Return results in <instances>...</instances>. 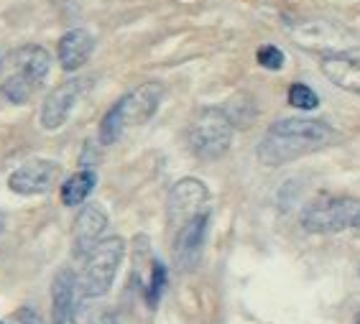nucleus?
<instances>
[{
    "instance_id": "1",
    "label": "nucleus",
    "mask_w": 360,
    "mask_h": 324,
    "mask_svg": "<svg viewBox=\"0 0 360 324\" xmlns=\"http://www.w3.org/2000/svg\"><path fill=\"white\" fill-rule=\"evenodd\" d=\"M340 141L333 125L317 117H278L269 125L258 143L256 156L264 166H284L291 161L330 148Z\"/></svg>"
},
{
    "instance_id": "2",
    "label": "nucleus",
    "mask_w": 360,
    "mask_h": 324,
    "mask_svg": "<svg viewBox=\"0 0 360 324\" xmlns=\"http://www.w3.org/2000/svg\"><path fill=\"white\" fill-rule=\"evenodd\" d=\"M284 28L289 39L304 51H314L319 56L350 54L360 46V36L345 23L325 18V15H297L286 18Z\"/></svg>"
},
{
    "instance_id": "3",
    "label": "nucleus",
    "mask_w": 360,
    "mask_h": 324,
    "mask_svg": "<svg viewBox=\"0 0 360 324\" xmlns=\"http://www.w3.org/2000/svg\"><path fill=\"white\" fill-rule=\"evenodd\" d=\"M161 100H164V84L161 82H143L139 87H133L131 92H125L100 120V131H97L100 143L112 145L123 136L125 128L148 123L159 110Z\"/></svg>"
},
{
    "instance_id": "4",
    "label": "nucleus",
    "mask_w": 360,
    "mask_h": 324,
    "mask_svg": "<svg viewBox=\"0 0 360 324\" xmlns=\"http://www.w3.org/2000/svg\"><path fill=\"white\" fill-rule=\"evenodd\" d=\"M236 136V123L225 108L207 105L194 112L187 128L189 151L200 161H217L230 151Z\"/></svg>"
},
{
    "instance_id": "5",
    "label": "nucleus",
    "mask_w": 360,
    "mask_h": 324,
    "mask_svg": "<svg viewBox=\"0 0 360 324\" xmlns=\"http://www.w3.org/2000/svg\"><path fill=\"white\" fill-rule=\"evenodd\" d=\"M125 258V240L112 235L103 238L90 253L84 255V268L79 276L82 299H103L110 291L112 281L118 276L120 263Z\"/></svg>"
},
{
    "instance_id": "6",
    "label": "nucleus",
    "mask_w": 360,
    "mask_h": 324,
    "mask_svg": "<svg viewBox=\"0 0 360 324\" xmlns=\"http://www.w3.org/2000/svg\"><path fill=\"white\" fill-rule=\"evenodd\" d=\"M360 212V202L342 194H322L302 209V228L312 235H335L353 228Z\"/></svg>"
},
{
    "instance_id": "7",
    "label": "nucleus",
    "mask_w": 360,
    "mask_h": 324,
    "mask_svg": "<svg viewBox=\"0 0 360 324\" xmlns=\"http://www.w3.org/2000/svg\"><path fill=\"white\" fill-rule=\"evenodd\" d=\"M207 202H210V189L205 181L194 179V176L179 179L172 186V192H169V202H167L169 225L174 230H179L184 222H189L192 217L205 212Z\"/></svg>"
},
{
    "instance_id": "8",
    "label": "nucleus",
    "mask_w": 360,
    "mask_h": 324,
    "mask_svg": "<svg viewBox=\"0 0 360 324\" xmlns=\"http://www.w3.org/2000/svg\"><path fill=\"white\" fill-rule=\"evenodd\" d=\"M210 220H212V212L205 209V212H200L197 217H192V220L184 222L176 230V238H174V261H176L179 271L197 268V263L202 258V248H205V240H207Z\"/></svg>"
},
{
    "instance_id": "9",
    "label": "nucleus",
    "mask_w": 360,
    "mask_h": 324,
    "mask_svg": "<svg viewBox=\"0 0 360 324\" xmlns=\"http://www.w3.org/2000/svg\"><path fill=\"white\" fill-rule=\"evenodd\" d=\"M59 179V164L49 159H31L21 164L8 176V189L21 197H39L46 194Z\"/></svg>"
},
{
    "instance_id": "10",
    "label": "nucleus",
    "mask_w": 360,
    "mask_h": 324,
    "mask_svg": "<svg viewBox=\"0 0 360 324\" xmlns=\"http://www.w3.org/2000/svg\"><path fill=\"white\" fill-rule=\"evenodd\" d=\"M87 82H90V79L75 77V79H67V82H62L59 87H54V90L49 92L41 105V115H39L44 131H59V128L67 123V117L72 115L77 100H79V95L84 92V84Z\"/></svg>"
},
{
    "instance_id": "11",
    "label": "nucleus",
    "mask_w": 360,
    "mask_h": 324,
    "mask_svg": "<svg viewBox=\"0 0 360 324\" xmlns=\"http://www.w3.org/2000/svg\"><path fill=\"white\" fill-rule=\"evenodd\" d=\"M105 230H108V212L100 205H84L75 220V255L84 258L103 240Z\"/></svg>"
},
{
    "instance_id": "12",
    "label": "nucleus",
    "mask_w": 360,
    "mask_h": 324,
    "mask_svg": "<svg viewBox=\"0 0 360 324\" xmlns=\"http://www.w3.org/2000/svg\"><path fill=\"white\" fill-rule=\"evenodd\" d=\"M95 51V36L87 28H70L56 44V59L64 72L82 70Z\"/></svg>"
},
{
    "instance_id": "13",
    "label": "nucleus",
    "mask_w": 360,
    "mask_h": 324,
    "mask_svg": "<svg viewBox=\"0 0 360 324\" xmlns=\"http://www.w3.org/2000/svg\"><path fill=\"white\" fill-rule=\"evenodd\" d=\"M79 289L75 271L62 268L51 281V324H70L75 317V297Z\"/></svg>"
},
{
    "instance_id": "14",
    "label": "nucleus",
    "mask_w": 360,
    "mask_h": 324,
    "mask_svg": "<svg viewBox=\"0 0 360 324\" xmlns=\"http://www.w3.org/2000/svg\"><path fill=\"white\" fill-rule=\"evenodd\" d=\"M319 70L335 87L360 97V59L353 54L319 56Z\"/></svg>"
},
{
    "instance_id": "15",
    "label": "nucleus",
    "mask_w": 360,
    "mask_h": 324,
    "mask_svg": "<svg viewBox=\"0 0 360 324\" xmlns=\"http://www.w3.org/2000/svg\"><path fill=\"white\" fill-rule=\"evenodd\" d=\"M11 64L15 67V74L26 77L34 87H39L49 77L51 56H49L46 48L39 46V44H26V46H18L13 54H11Z\"/></svg>"
},
{
    "instance_id": "16",
    "label": "nucleus",
    "mask_w": 360,
    "mask_h": 324,
    "mask_svg": "<svg viewBox=\"0 0 360 324\" xmlns=\"http://www.w3.org/2000/svg\"><path fill=\"white\" fill-rule=\"evenodd\" d=\"M97 184L95 169H79L62 184V202L64 207H79L87 202V197L92 194Z\"/></svg>"
},
{
    "instance_id": "17",
    "label": "nucleus",
    "mask_w": 360,
    "mask_h": 324,
    "mask_svg": "<svg viewBox=\"0 0 360 324\" xmlns=\"http://www.w3.org/2000/svg\"><path fill=\"white\" fill-rule=\"evenodd\" d=\"M72 324H115V311L105 304H97V299H82L77 304Z\"/></svg>"
},
{
    "instance_id": "18",
    "label": "nucleus",
    "mask_w": 360,
    "mask_h": 324,
    "mask_svg": "<svg viewBox=\"0 0 360 324\" xmlns=\"http://www.w3.org/2000/svg\"><path fill=\"white\" fill-rule=\"evenodd\" d=\"M286 100H289L291 108H297L302 112H312L319 108V95L304 82H294L286 92Z\"/></svg>"
},
{
    "instance_id": "19",
    "label": "nucleus",
    "mask_w": 360,
    "mask_h": 324,
    "mask_svg": "<svg viewBox=\"0 0 360 324\" xmlns=\"http://www.w3.org/2000/svg\"><path fill=\"white\" fill-rule=\"evenodd\" d=\"M164 286H167V266L161 261L151 263V276H148V283H146V299L151 306H156L164 294Z\"/></svg>"
},
{
    "instance_id": "20",
    "label": "nucleus",
    "mask_w": 360,
    "mask_h": 324,
    "mask_svg": "<svg viewBox=\"0 0 360 324\" xmlns=\"http://www.w3.org/2000/svg\"><path fill=\"white\" fill-rule=\"evenodd\" d=\"M34 90H36L34 84L28 82L26 77H21V74H13L6 84H3V95H6L13 105L28 103V97L34 95Z\"/></svg>"
},
{
    "instance_id": "21",
    "label": "nucleus",
    "mask_w": 360,
    "mask_h": 324,
    "mask_svg": "<svg viewBox=\"0 0 360 324\" xmlns=\"http://www.w3.org/2000/svg\"><path fill=\"white\" fill-rule=\"evenodd\" d=\"M256 62L261 64L264 70L278 72L281 67H284L286 56H284V51H281L278 46H274V44H264V46L256 51Z\"/></svg>"
},
{
    "instance_id": "22",
    "label": "nucleus",
    "mask_w": 360,
    "mask_h": 324,
    "mask_svg": "<svg viewBox=\"0 0 360 324\" xmlns=\"http://www.w3.org/2000/svg\"><path fill=\"white\" fill-rule=\"evenodd\" d=\"M18 322L21 324H41V319H39V314L31 309H23L21 314H18Z\"/></svg>"
},
{
    "instance_id": "23",
    "label": "nucleus",
    "mask_w": 360,
    "mask_h": 324,
    "mask_svg": "<svg viewBox=\"0 0 360 324\" xmlns=\"http://www.w3.org/2000/svg\"><path fill=\"white\" fill-rule=\"evenodd\" d=\"M353 230H355V233H360V212H358V217H355V222H353Z\"/></svg>"
},
{
    "instance_id": "24",
    "label": "nucleus",
    "mask_w": 360,
    "mask_h": 324,
    "mask_svg": "<svg viewBox=\"0 0 360 324\" xmlns=\"http://www.w3.org/2000/svg\"><path fill=\"white\" fill-rule=\"evenodd\" d=\"M355 324H360V311H358V314H355Z\"/></svg>"
},
{
    "instance_id": "25",
    "label": "nucleus",
    "mask_w": 360,
    "mask_h": 324,
    "mask_svg": "<svg viewBox=\"0 0 360 324\" xmlns=\"http://www.w3.org/2000/svg\"><path fill=\"white\" fill-rule=\"evenodd\" d=\"M0 70H3V59H0Z\"/></svg>"
},
{
    "instance_id": "26",
    "label": "nucleus",
    "mask_w": 360,
    "mask_h": 324,
    "mask_svg": "<svg viewBox=\"0 0 360 324\" xmlns=\"http://www.w3.org/2000/svg\"><path fill=\"white\" fill-rule=\"evenodd\" d=\"M0 324H8V322H0Z\"/></svg>"
},
{
    "instance_id": "27",
    "label": "nucleus",
    "mask_w": 360,
    "mask_h": 324,
    "mask_svg": "<svg viewBox=\"0 0 360 324\" xmlns=\"http://www.w3.org/2000/svg\"><path fill=\"white\" fill-rule=\"evenodd\" d=\"M358 276H360V268H358Z\"/></svg>"
}]
</instances>
